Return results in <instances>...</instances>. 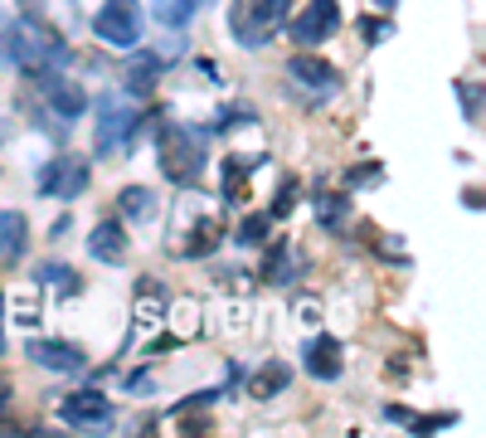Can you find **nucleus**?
Instances as JSON below:
<instances>
[{
    "mask_svg": "<svg viewBox=\"0 0 486 438\" xmlns=\"http://www.w3.org/2000/svg\"><path fill=\"white\" fill-rule=\"evenodd\" d=\"M288 25V0H234L228 5V35L243 49L273 45V35Z\"/></svg>",
    "mask_w": 486,
    "mask_h": 438,
    "instance_id": "3",
    "label": "nucleus"
},
{
    "mask_svg": "<svg viewBox=\"0 0 486 438\" xmlns=\"http://www.w3.org/2000/svg\"><path fill=\"white\" fill-rule=\"evenodd\" d=\"M141 127V107L127 103V97L107 93L103 103H97V122H93V151L97 157H117V151H127V141L137 137Z\"/></svg>",
    "mask_w": 486,
    "mask_h": 438,
    "instance_id": "4",
    "label": "nucleus"
},
{
    "mask_svg": "<svg viewBox=\"0 0 486 438\" xmlns=\"http://www.w3.org/2000/svg\"><path fill=\"white\" fill-rule=\"evenodd\" d=\"M268 282H297V263H292V253H288V244H278L273 253H268Z\"/></svg>",
    "mask_w": 486,
    "mask_h": 438,
    "instance_id": "23",
    "label": "nucleus"
},
{
    "mask_svg": "<svg viewBox=\"0 0 486 438\" xmlns=\"http://www.w3.org/2000/svg\"><path fill=\"white\" fill-rule=\"evenodd\" d=\"M268 234H273V215H248V219H243L238 224V244L243 249H258V244H268Z\"/></svg>",
    "mask_w": 486,
    "mask_h": 438,
    "instance_id": "21",
    "label": "nucleus"
},
{
    "mask_svg": "<svg viewBox=\"0 0 486 438\" xmlns=\"http://www.w3.org/2000/svg\"><path fill=\"white\" fill-rule=\"evenodd\" d=\"M35 278H39V282H49V288H59L64 298H74V292L83 288V282H78V273H74V268H64V263H45Z\"/></svg>",
    "mask_w": 486,
    "mask_h": 438,
    "instance_id": "20",
    "label": "nucleus"
},
{
    "mask_svg": "<svg viewBox=\"0 0 486 438\" xmlns=\"http://www.w3.org/2000/svg\"><path fill=\"white\" fill-rule=\"evenodd\" d=\"M117 205H122V215L132 219V224H151L156 219V195L147 186H127Z\"/></svg>",
    "mask_w": 486,
    "mask_h": 438,
    "instance_id": "18",
    "label": "nucleus"
},
{
    "mask_svg": "<svg viewBox=\"0 0 486 438\" xmlns=\"http://www.w3.org/2000/svg\"><path fill=\"white\" fill-rule=\"evenodd\" d=\"M288 78L297 83L302 93H311L321 103V97H336L340 93V74L326 59H317V54H292L288 59Z\"/></svg>",
    "mask_w": 486,
    "mask_h": 438,
    "instance_id": "8",
    "label": "nucleus"
},
{
    "mask_svg": "<svg viewBox=\"0 0 486 438\" xmlns=\"http://www.w3.org/2000/svg\"><path fill=\"white\" fill-rule=\"evenodd\" d=\"M156 161H161V176L170 186L190 190V186H199V176H205V166H209L205 137L185 122H161L156 127Z\"/></svg>",
    "mask_w": 486,
    "mask_h": 438,
    "instance_id": "2",
    "label": "nucleus"
},
{
    "mask_svg": "<svg viewBox=\"0 0 486 438\" xmlns=\"http://www.w3.org/2000/svg\"><path fill=\"white\" fill-rule=\"evenodd\" d=\"M209 0H156V20L166 25V30H185L199 10H205Z\"/></svg>",
    "mask_w": 486,
    "mask_h": 438,
    "instance_id": "16",
    "label": "nucleus"
},
{
    "mask_svg": "<svg viewBox=\"0 0 486 438\" xmlns=\"http://www.w3.org/2000/svg\"><path fill=\"white\" fill-rule=\"evenodd\" d=\"M59 419L68 429H107L112 423V400L103 390H78L59 404Z\"/></svg>",
    "mask_w": 486,
    "mask_h": 438,
    "instance_id": "9",
    "label": "nucleus"
},
{
    "mask_svg": "<svg viewBox=\"0 0 486 438\" xmlns=\"http://www.w3.org/2000/svg\"><path fill=\"white\" fill-rule=\"evenodd\" d=\"M88 180H93V166L83 157H54L45 171H39L35 186L45 200H78V195L88 190Z\"/></svg>",
    "mask_w": 486,
    "mask_h": 438,
    "instance_id": "6",
    "label": "nucleus"
},
{
    "mask_svg": "<svg viewBox=\"0 0 486 438\" xmlns=\"http://www.w3.org/2000/svg\"><path fill=\"white\" fill-rule=\"evenodd\" d=\"M219 239H224L219 219H199L190 229V244H180V253H185V259H209V253L219 249Z\"/></svg>",
    "mask_w": 486,
    "mask_h": 438,
    "instance_id": "15",
    "label": "nucleus"
},
{
    "mask_svg": "<svg viewBox=\"0 0 486 438\" xmlns=\"http://www.w3.org/2000/svg\"><path fill=\"white\" fill-rule=\"evenodd\" d=\"M346 215H350V200H346V195H321V200H317V219L326 224V229H336Z\"/></svg>",
    "mask_w": 486,
    "mask_h": 438,
    "instance_id": "24",
    "label": "nucleus"
},
{
    "mask_svg": "<svg viewBox=\"0 0 486 438\" xmlns=\"http://www.w3.org/2000/svg\"><path fill=\"white\" fill-rule=\"evenodd\" d=\"M88 253L97 263H122L127 259V229L117 219H103V224H93V234H88Z\"/></svg>",
    "mask_w": 486,
    "mask_h": 438,
    "instance_id": "14",
    "label": "nucleus"
},
{
    "mask_svg": "<svg viewBox=\"0 0 486 438\" xmlns=\"http://www.w3.org/2000/svg\"><path fill=\"white\" fill-rule=\"evenodd\" d=\"M166 68V59H156V54H141V59L132 64V74H127V83H132V93H151V78Z\"/></svg>",
    "mask_w": 486,
    "mask_h": 438,
    "instance_id": "22",
    "label": "nucleus"
},
{
    "mask_svg": "<svg viewBox=\"0 0 486 438\" xmlns=\"http://www.w3.org/2000/svg\"><path fill=\"white\" fill-rule=\"evenodd\" d=\"M253 157H228V166H224V190H228V205L238 200L243 190H248V171H253Z\"/></svg>",
    "mask_w": 486,
    "mask_h": 438,
    "instance_id": "19",
    "label": "nucleus"
},
{
    "mask_svg": "<svg viewBox=\"0 0 486 438\" xmlns=\"http://www.w3.org/2000/svg\"><path fill=\"white\" fill-rule=\"evenodd\" d=\"M336 30H340V5H336V0H311L302 15L292 20V39H297V45H307V49L326 45Z\"/></svg>",
    "mask_w": 486,
    "mask_h": 438,
    "instance_id": "10",
    "label": "nucleus"
},
{
    "mask_svg": "<svg viewBox=\"0 0 486 438\" xmlns=\"http://www.w3.org/2000/svg\"><path fill=\"white\" fill-rule=\"evenodd\" d=\"M302 365L311 380H340V371H346V361H340V341L336 336H311V341L302 346Z\"/></svg>",
    "mask_w": 486,
    "mask_h": 438,
    "instance_id": "12",
    "label": "nucleus"
},
{
    "mask_svg": "<svg viewBox=\"0 0 486 438\" xmlns=\"http://www.w3.org/2000/svg\"><path fill=\"white\" fill-rule=\"evenodd\" d=\"M39 93H45V103L59 112L64 122H78L83 107H88V93H83L78 83H68L59 68H54V74H39Z\"/></svg>",
    "mask_w": 486,
    "mask_h": 438,
    "instance_id": "11",
    "label": "nucleus"
},
{
    "mask_svg": "<svg viewBox=\"0 0 486 438\" xmlns=\"http://www.w3.org/2000/svg\"><path fill=\"white\" fill-rule=\"evenodd\" d=\"M93 35L107 49H137L141 45V5L137 0H107L93 15Z\"/></svg>",
    "mask_w": 486,
    "mask_h": 438,
    "instance_id": "5",
    "label": "nucleus"
},
{
    "mask_svg": "<svg viewBox=\"0 0 486 438\" xmlns=\"http://www.w3.org/2000/svg\"><path fill=\"white\" fill-rule=\"evenodd\" d=\"M25 356H30L39 371H54V375H78L88 356H83V346L74 341H59V336H30V346H25Z\"/></svg>",
    "mask_w": 486,
    "mask_h": 438,
    "instance_id": "7",
    "label": "nucleus"
},
{
    "mask_svg": "<svg viewBox=\"0 0 486 438\" xmlns=\"http://www.w3.org/2000/svg\"><path fill=\"white\" fill-rule=\"evenodd\" d=\"M74 59V49L64 45V35H54L45 20H15L0 35V64L20 68V74H54Z\"/></svg>",
    "mask_w": 486,
    "mask_h": 438,
    "instance_id": "1",
    "label": "nucleus"
},
{
    "mask_svg": "<svg viewBox=\"0 0 486 438\" xmlns=\"http://www.w3.org/2000/svg\"><path fill=\"white\" fill-rule=\"evenodd\" d=\"M292 385V371L282 361H268L258 375H253V400H273V394H282Z\"/></svg>",
    "mask_w": 486,
    "mask_h": 438,
    "instance_id": "17",
    "label": "nucleus"
},
{
    "mask_svg": "<svg viewBox=\"0 0 486 438\" xmlns=\"http://www.w3.org/2000/svg\"><path fill=\"white\" fill-rule=\"evenodd\" d=\"M30 253V219L20 209H0V268H15Z\"/></svg>",
    "mask_w": 486,
    "mask_h": 438,
    "instance_id": "13",
    "label": "nucleus"
},
{
    "mask_svg": "<svg viewBox=\"0 0 486 438\" xmlns=\"http://www.w3.org/2000/svg\"><path fill=\"white\" fill-rule=\"evenodd\" d=\"M0 351H5V331H0Z\"/></svg>",
    "mask_w": 486,
    "mask_h": 438,
    "instance_id": "27",
    "label": "nucleus"
},
{
    "mask_svg": "<svg viewBox=\"0 0 486 438\" xmlns=\"http://www.w3.org/2000/svg\"><path fill=\"white\" fill-rule=\"evenodd\" d=\"M375 5H380V10H394V0H375Z\"/></svg>",
    "mask_w": 486,
    "mask_h": 438,
    "instance_id": "26",
    "label": "nucleus"
},
{
    "mask_svg": "<svg viewBox=\"0 0 486 438\" xmlns=\"http://www.w3.org/2000/svg\"><path fill=\"white\" fill-rule=\"evenodd\" d=\"M457 97H462V112L471 127H481V83H457Z\"/></svg>",
    "mask_w": 486,
    "mask_h": 438,
    "instance_id": "25",
    "label": "nucleus"
}]
</instances>
